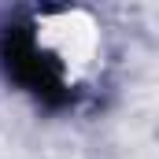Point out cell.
Wrapping results in <instances>:
<instances>
[{"mask_svg": "<svg viewBox=\"0 0 159 159\" xmlns=\"http://www.w3.org/2000/svg\"><path fill=\"white\" fill-rule=\"evenodd\" d=\"M0 56H4L7 74L19 81V85H26L34 96H41L44 104H63V100L70 96V93L63 89L59 67H56L48 56H41L37 41L30 37L26 30H7L4 41H0Z\"/></svg>", "mask_w": 159, "mask_h": 159, "instance_id": "obj_1", "label": "cell"}]
</instances>
